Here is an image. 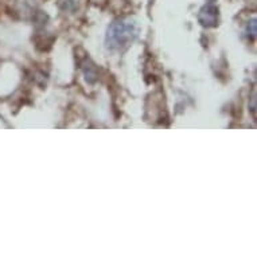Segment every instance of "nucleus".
<instances>
[{"instance_id": "nucleus-1", "label": "nucleus", "mask_w": 257, "mask_h": 257, "mask_svg": "<svg viewBox=\"0 0 257 257\" xmlns=\"http://www.w3.org/2000/svg\"><path fill=\"white\" fill-rule=\"evenodd\" d=\"M139 35V26L131 18H120L110 23L105 37L106 47L113 51H122L130 47Z\"/></svg>"}, {"instance_id": "nucleus-5", "label": "nucleus", "mask_w": 257, "mask_h": 257, "mask_svg": "<svg viewBox=\"0 0 257 257\" xmlns=\"http://www.w3.org/2000/svg\"><path fill=\"white\" fill-rule=\"evenodd\" d=\"M213 2H214V0H209V3H213Z\"/></svg>"}, {"instance_id": "nucleus-3", "label": "nucleus", "mask_w": 257, "mask_h": 257, "mask_svg": "<svg viewBox=\"0 0 257 257\" xmlns=\"http://www.w3.org/2000/svg\"><path fill=\"white\" fill-rule=\"evenodd\" d=\"M84 74H85V80L88 81L89 84H94L98 78V74H97V69L96 66L93 65L90 61H85L84 63Z\"/></svg>"}, {"instance_id": "nucleus-4", "label": "nucleus", "mask_w": 257, "mask_h": 257, "mask_svg": "<svg viewBox=\"0 0 257 257\" xmlns=\"http://www.w3.org/2000/svg\"><path fill=\"white\" fill-rule=\"evenodd\" d=\"M245 34L249 39H254L256 38V19H252L246 25V29H245Z\"/></svg>"}, {"instance_id": "nucleus-2", "label": "nucleus", "mask_w": 257, "mask_h": 257, "mask_svg": "<svg viewBox=\"0 0 257 257\" xmlns=\"http://www.w3.org/2000/svg\"><path fill=\"white\" fill-rule=\"evenodd\" d=\"M198 21L206 29L217 27L219 21L218 7H215L213 3H207L206 6H203L198 14Z\"/></svg>"}]
</instances>
